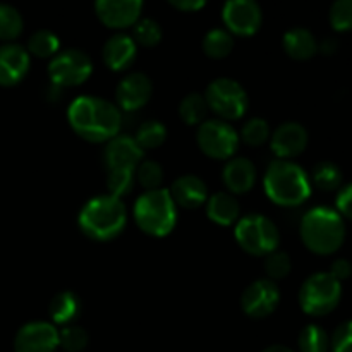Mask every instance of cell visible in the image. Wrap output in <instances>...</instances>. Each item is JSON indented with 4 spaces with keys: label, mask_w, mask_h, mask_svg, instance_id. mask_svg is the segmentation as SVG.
<instances>
[{
    "label": "cell",
    "mask_w": 352,
    "mask_h": 352,
    "mask_svg": "<svg viewBox=\"0 0 352 352\" xmlns=\"http://www.w3.org/2000/svg\"><path fill=\"white\" fill-rule=\"evenodd\" d=\"M205 100L208 110H212L217 119L226 120H239L244 113L248 112V100L246 89L237 82L236 79L230 78H217L206 86Z\"/></svg>",
    "instance_id": "8"
},
{
    "label": "cell",
    "mask_w": 352,
    "mask_h": 352,
    "mask_svg": "<svg viewBox=\"0 0 352 352\" xmlns=\"http://www.w3.org/2000/svg\"><path fill=\"white\" fill-rule=\"evenodd\" d=\"M206 206V215L212 220L213 223L222 227H229L237 223L241 219V206L236 196L230 192L220 191L215 195L208 196L205 203Z\"/></svg>",
    "instance_id": "22"
},
{
    "label": "cell",
    "mask_w": 352,
    "mask_h": 352,
    "mask_svg": "<svg viewBox=\"0 0 352 352\" xmlns=\"http://www.w3.org/2000/svg\"><path fill=\"white\" fill-rule=\"evenodd\" d=\"M336 212L339 213L342 219L352 220V182L342 186L337 192L336 198Z\"/></svg>",
    "instance_id": "40"
},
{
    "label": "cell",
    "mask_w": 352,
    "mask_h": 352,
    "mask_svg": "<svg viewBox=\"0 0 352 352\" xmlns=\"http://www.w3.org/2000/svg\"><path fill=\"white\" fill-rule=\"evenodd\" d=\"M143 2L140 0H98L95 12L100 23L110 30H126L140 21Z\"/></svg>",
    "instance_id": "14"
},
{
    "label": "cell",
    "mask_w": 352,
    "mask_h": 352,
    "mask_svg": "<svg viewBox=\"0 0 352 352\" xmlns=\"http://www.w3.org/2000/svg\"><path fill=\"white\" fill-rule=\"evenodd\" d=\"M24 21L19 10L9 3H0V40L12 41L23 33Z\"/></svg>",
    "instance_id": "31"
},
{
    "label": "cell",
    "mask_w": 352,
    "mask_h": 352,
    "mask_svg": "<svg viewBox=\"0 0 352 352\" xmlns=\"http://www.w3.org/2000/svg\"><path fill=\"white\" fill-rule=\"evenodd\" d=\"M48 315L55 325L69 327L81 315V299L72 291H62L52 298Z\"/></svg>",
    "instance_id": "24"
},
{
    "label": "cell",
    "mask_w": 352,
    "mask_h": 352,
    "mask_svg": "<svg viewBox=\"0 0 352 352\" xmlns=\"http://www.w3.org/2000/svg\"><path fill=\"white\" fill-rule=\"evenodd\" d=\"M93 62L86 52L78 48L62 50L50 58L48 78L55 88H74L91 76Z\"/></svg>",
    "instance_id": "10"
},
{
    "label": "cell",
    "mask_w": 352,
    "mask_h": 352,
    "mask_svg": "<svg viewBox=\"0 0 352 352\" xmlns=\"http://www.w3.org/2000/svg\"><path fill=\"white\" fill-rule=\"evenodd\" d=\"M234 234H236V241L241 250L253 256H268L277 251L280 244V232L277 226L268 217L260 215V213L241 217L237 220Z\"/></svg>",
    "instance_id": "6"
},
{
    "label": "cell",
    "mask_w": 352,
    "mask_h": 352,
    "mask_svg": "<svg viewBox=\"0 0 352 352\" xmlns=\"http://www.w3.org/2000/svg\"><path fill=\"white\" fill-rule=\"evenodd\" d=\"M337 50H339V43L336 38H325L318 41V52H322L323 55H333Z\"/></svg>",
    "instance_id": "43"
},
{
    "label": "cell",
    "mask_w": 352,
    "mask_h": 352,
    "mask_svg": "<svg viewBox=\"0 0 352 352\" xmlns=\"http://www.w3.org/2000/svg\"><path fill=\"white\" fill-rule=\"evenodd\" d=\"M298 346L301 352H329L330 336L323 327L306 325L298 337Z\"/></svg>",
    "instance_id": "30"
},
{
    "label": "cell",
    "mask_w": 352,
    "mask_h": 352,
    "mask_svg": "<svg viewBox=\"0 0 352 352\" xmlns=\"http://www.w3.org/2000/svg\"><path fill=\"white\" fill-rule=\"evenodd\" d=\"M234 48V36L226 28H213L203 38V52L210 58H226Z\"/></svg>",
    "instance_id": "26"
},
{
    "label": "cell",
    "mask_w": 352,
    "mask_h": 352,
    "mask_svg": "<svg viewBox=\"0 0 352 352\" xmlns=\"http://www.w3.org/2000/svg\"><path fill=\"white\" fill-rule=\"evenodd\" d=\"M285 54L294 60H309L318 54V40L306 28H292L282 38Z\"/></svg>",
    "instance_id": "23"
},
{
    "label": "cell",
    "mask_w": 352,
    "mask_h": 352,
    "mask_svg": "<svg viewBox=\"0 0 352 352\" xmlns=\"http://www.w3.org/2000/svg\"><path fill=\"white\" fill-rule=\"evenodd\" d=\"M308 131L299 122H284L272 133L270 148L277 160H291L299 157L308 146Z\"/></svg>",
    "instance_id": "17"
},
{
    "label": "cell",
    "mask_w": 352,
    "mask_h": 352,
    "mask_svg": "<svg viewBox=\"0 0 352 352\" xmlns=\"http://www.w3.org/2000/svg\"><path fill=\"white\" fill-rule=\"evenodd\" d=\"M58 330L54 323L30 322L21 327L14 339V352H55Z\"/></svg>",
    "instance_id": "13"
},
{
    "label": "cell",
    "mask_w": 352,
    "mask_h": 352,
    "mask_svg": "<svg viewBox=\"0 0 352 352\" xmlns=\"http://www.w3.org/2000/svg\"><path fill=\"white\" fill-rule=\"evenodd\" d=\"M222 179L230 195H244L251 191L256 182V167L250 158H230L223 167Z\"/></svg>",
    "instance_id": "21"
},
{
    "label": "cell",
    "mask_w": 352,
    "mask_h": 352,
    "mask_svg": "<svg viewBox=\"0 0 352 352\" xmlns=\"http://www.w3.org/2000/svg\"><path fill=\"white\" fill-rule=\"evenodd\" d=\"M72 131L89 143H109L119 134L122 113L116 103L100 96H79L67 109Z\"/></svg>",
    "instance_id": "1"
},
{
    "label": "cell",
    "mask_w": 352,
    "mask_h": 352,
    "mask_svg": "<svg viewBox=\"0 0 352 352\" xmlns=\"http://www.w3.org/2000/svg\"><path fill=\"white\" fill-rule=\"evenodd\" d=\"M134 179H138L141 186L146 191L160 189L162 181H164V168L155 160H143L134 170Z\"/></svg>",
    "instance_id": "34"
},
{
    "label": "cell",
    "mask_w": 352,
    "mask_h": 352,
    "mask_svg": "<svg viewBox=\"0 0 352 352\" xmlns=\"http://www.w3.org/2000/svg\"><path fill=\"white\" fill-rule=\"evenodd\" d=\"M107 170H136L138 165L143 162V150L133 136L117 134L116 138L105 143L103 150Z\"/></svg>",
    "instance_id": "16"
},
{
    "label": "cell",
    "mask_w": 352,
    "mask_h": 352,
    "mask_svg": "<svg viewBox=\"0 0 352 352\" xmlns=\"http://www.w3.org/2000/svg\"><path fill=\"white\" fill-rule=\"evenodd\" d=\"M299 236L311 253L329 256L337 253L346 241V223L333 208L315 206L301 219Z\"/></svg>",
    "instance_id": "2"
},
{
    "label": "cell",
    "mask_w": 352,
    "mask_h": 352,
    "mask_svg": "<svg viewBox=\"0 0 352 352\" xmlns=\"http://www.w3.org/2000/svg\"><path fill=\"white\" fill-rule=\"evenodd\" d=\"M138 45L134 43L133 36L126 33H117L110 36L103 45V62L112 71H126L136 60Z\"/></svg>",
    "instance_id": "20"
},
{
    "label": "cell",
    "mask_w": 352,
    "mask_h": 352,
    "mask_svg": "<svg viewBox=\"0 0 352 352\" xmlns=\"http://www.w3.org/2000/svg\"><path fill=\"white\" fill-rule=\"evenodd\" d=\"M168 192H170L175 206H181V208L186 210L199 208L208 199V188H206V184L203 182V179L192 174L181 175L179 179H175Z\"/></svg>",
    "instance_id": "19"
},
{
    "label": "cell",
    "mask_w": 352,
    "mask_h": 352,
    "mask_svg": "<svg viewBox=\"0 0 352 352\" xmlns=\"http://www.w3.org/2000/svg\"><path fill=\"white\" fill-rule=\"evenodd\" d=\"M170 6L182 12H195V10L203 9L205 2L203 0H170Z\"/></svg>",
    "instance_id": "42"
},
{
    "label": "cell",
    "mask_w": 352,
    "mask_h": 352,
    "mask_svg": "<svg viewBox=\"0 0 352 352\" xmlns=\"http://www.w3.org/2000/svg\"><path fill=\"white\" fill-rule=\"evenodd\" d=\"M167 127L160 120H144L140 127L136 129L134 140L140 144L141 150H155V148L162 146L167 140Z\"/></svg>",
    "instance_id": "28"
},
{
    "label": "cell",
    "mask_w": 352,
    "mask_h": 352,
    "mask_svg": "<svg viewBox=\"0 0 352 352\" xmlns=\"http://www.w3.org/2000/svg\"><path fill=\"white\" fill-rule=\"evenodd\" d=\"M134 172L131 170H109L107 175V188L110 196L122 199V196L129 195L134 188Z\"/></svg>",
    "instance_id": "38"
},
{
    "label": "cell",
    "mask_w": 352,
    "mask_h": 352,
    "mask_svg": "<svg viewBox=\"0 0 352 352\" xmlns=\"http://www.w3.org/2000/svg\"><path fill=\"white\" fill-rule=\"evenodd\" d=\"M31 65V55L17 43L0 45V86H16L26 78Z\"/></svg>",
    "instance_id": "18"
},
{
    "label": "cell",
    "mask_w": 352,
    "mask_h": 352,
    "mask_svg": "<svg viewBox=\"0 0 352 352\" xmlns=\"http://www.w3.org/2000/svg\"><path fill=\"white\" fill-rule=\"evenodd\" d=\"M342 181L344 174L339 165L327 160L316 164L311 172V177H309V182L320 191H337L342 186Z\"/></svg>",
    "instance_id": "25"
},
{
    "label": "cell",
    "mask_w": 352,
    "mask_h": 352,
    "mask_svg": "<svg viewBox=\"0 0 352 352\" xmlns=\"http://www.w3.org/2000/svg\"><path fill=\"white\" fill-rule=\"evenodd\" d=\"M208 113L205 95L201 93H189L179 103V116L188 126H199L205 122V117Z\"/></svg>",
    "instance_id": "29"
},
{
    "label": "cell",
    "mask_w": 352,
    "mask_h": 352,
    "mask_svg": "<svg viewBox=\"0 0 352 352\" xmlns=\"http://www.w3.org/2000/svg\"><path fill=\"white\" fill-rule=\"evenodd\" d=\"M151 95H153V85L143 72H129L120 79L116 88L117 107L126 112L143 109L150 102Z\"/></svg>",
    "instance_id": "15"
},
{
    "label": "cell",
    "mask_w": 352,
    "mask_h": 352,
    "mask_svg": "<svg viewBox=\"0 0 352 352\" xmlns=\"http://www.w3.org/2000/svg\"><path fill=\"white\" fill-rule=\"evenodd\" d=\"M196 141L206 157L213 160H230L236 155L241 140L239 133L230 126V122L210 119L198 126Z\"/></svg>",
    "instance_id": "9"
},
{
    "label": "cell",
    "mask_w": 352,
    "mask_h": 352,
    "mask_svg": "<svg viewBox=\"0 0 352 352\" xmlns=\"http://www.w3.org/2000/svg\"><path fill=\"white\" fill-rule=\"evenodd\" d=\"M329 274L342 284L344 280H347L352 275V263L349 260H346V258H339V260H336L330 265Z\"/></svg>",
    "instance_id": "41"
},
{
    "label": "cell",
    "mask_w": 352,
    "mask_h": 352,
    "mask_svg": "<svg viewBox=\"0 0 352 352\" xmlns=\"http://www.w3.org/2000/svg\"><path fill=\"white\" fill-rule=\"evenodd\" d=\"M60 41L55 33L50 30H38L28 40V54L38 58H54L58 54Z\"/></svg>",
    "instance_id": "27"
},
{
    "label": "cell",
    "mask_w": 352,
    "mask_h": 352,
    "mask_svg": "<svg viewBox=\"0 0 352 352\" xmlns=\"http://www.w3.org/2000/svg\"><path fill=\"white\" fill-rule=\"evenodd\" d=\"M329 21L332 28L340 33L352 31V0H337L329 10Z\"/></svg>",
    "instance_id": "37"
},
{
    "label": "cell",
    "mask_w": 352,
    "mask_h": 352,
    "mask_svg": "<svg viewBox=\"0 0 352 352\" xmlns=\"http://www.w3.org/2000/svg\"><path fill=\"white\" fill-rule=\"evenodd\" d=\"M239 140L244 141L248 146H261V144L270 140V126L261 117L250 119L241 129Z\"/></svg>",
    "instance_id": "33"
},
{
    "label": "cell",
    "mask_w": 352,
    "mask_h": 352,
    "mask_svg": "<svg viewBox=\"0 0 352 352\" xmlns=\"http://www.w3.org/2000/svg\"><path fill=\"white\" fill-rule=\"evenodd\" d=\"M134 222L144 234L165 237L177 223V206L168 189H153L138 196L134 203Z\"/></svg>",
    "instance_id": "5"
},
{
    "label": "cell",
    "mask_w": 352,
    "mask_h": 352,
    "mask_svg": "<svg viewBox=\"0 0 352 352\" xmlns=\"http://www.w3.org/2000/svg\"><path fill=\"white\" fill-rule=\"evenodd\" d=\"M342 299V284L329 272L313 274L299 289V305L309 316H325L339 306Z\"/></svg>",
    "instance_id": "7"
},
{
    "label": "cell",
    "mask_w": 352,
    "mask_h": 352,
    "mask_svg": "<svg viewBox=\"0 0 352 352\" xmlns=\"http://www.w3.org/2000/svg\"><path fill=\"white\" fill-rule=\"evenodd\" d=\"M78 223L86 237L107 243L122 234L127 223V210L122 199L113 196H96L79 212Z\"/></svg>",
    "instance_id": "3"
},
{
    "label": "cell",
    "mask_w": 352,
    "mask_h": 352,
    "mask_svg": "<svg viewBox=\"0 0 352 352\" xmlns=\"http://www.w3.org/2000/svg\"><path fill=\"white\" fill-rule=\"evenodd\" d=\"M222 19L230 34L251 36L261 28L263 12L253 0H230L223 6Z\"/></svg>",
    "instance_id": "12"
},
{
    "label": "cell",
    "mask_w": 352,
    "mask_h": 352,
    "mask_svg": "<svg viewBox=\"0 0 352 352\" xmlns=\"http://www.w3.org/2000/svg\"><path fill=\"white\" fill-rule=\"evenodd\" d=\"M89 336L82 327L69 325L58 330V347L67 352H81L86 349Z\"/></svg>",
    "instance_id": "35"
},
{
    "label": "cell",
    "mask_w": 352,
    "mask_h": 352,
    "mask_svg": "<svg viewBox=\"0 0 352 352\" xmlns=\"http://www.w3.org/2000/svg\"><path fill=\"white\" fill-rule=\"evenodd\" d=\"M162 36V26L151 17H140V21L133 26V40L141 47H157Z\"/></svg>",
    "instance_id": "32"
},
{
    "label": "cell",
    "mask_w": 352,
    "mask_h": 352,
    "mask_svg": "<svg viewBox=\"0 0 352 352\" xmlns=\"http://www.w3.org/2000/svg\"><path fill=\"white\" fill-rule=\"evenodd\" d=\"M263 352H294L291 347L280 346V344H275V346H268Z\"/></svg>",
    "instance_id": "44"
},
{
    "label": "cell",
    "mask_w": 352,
    "mask_h": 352,
    "mask_svg": "<svg viewBox=\"0 0 352 352\" xmlns=\"http://www.w3.org/2000/svg\"><path fill=\"white\" fill-rule=\"evenodd\" d=\"M280 302V291H278L277 282L270 278H260L244 289L241 296V308L244 315L250 318L261 320L270 316L277 309Z\"/></svg>",
    "instance_id": "11"
},
{
    "label": "cell",
    "mask_w": 352,
    "mask_h": 352,
    "mask_svg": "<svg viewBox=\"0 0 352 352\" xmlns=\"http://www.w3.org/2000/svg\"><path fill=\"white\" fill-rule=\"evenodd\" d=\"M292 270L291 256L284 251H274L272 254L265 256V272H267L268 278L274 282L282 280V278L289 277Z\"/></svg>",
    "instance_id": "36"
},
{
    "label": "cell",
    "mask_w": 352,
    "mask_h": 352,
    "mask_svg": "<svg viewBox=\"0 0 352 352\" xmlns=\"http://www.w3.org/2000/svg\"><path fill=\"white\" fill-rule=\"evenodd\" d=\"M332 352H352V320L340 323L330 337Z\"/></svg>",
    "instance_id": "39"
},
{
    "label": "cell",
    "mask_w": 352,
    "mask_h": 352,
    "mask_svg": "<svg viewBox=\"0 0 352 352\" xmlns=\"http://www.w3.org/2000/svg\"><path fill=\"white\" fill-rule=\"evenodd\" d=\"M268 198L278 206H299L311 195V182L305 168L291 160H275L263 177Z\"/></svg>",
    "instance_id": "4"
}]
</instances>
